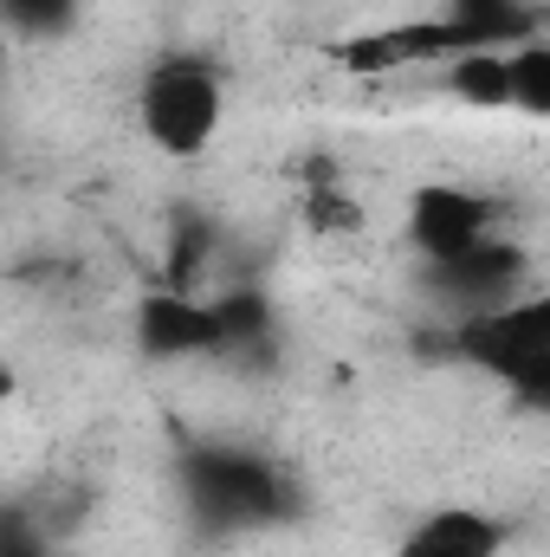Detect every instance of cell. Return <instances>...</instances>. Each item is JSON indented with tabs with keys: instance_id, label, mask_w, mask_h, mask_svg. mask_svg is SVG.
Returning <instances> with one entry per match:
<instances>
[{
	"instance_id": "6da1fadb",
	"label": "cell",
	"mask_w": 550,
	"mask_h": 557,
	"mask_svg": "<svg viewBox=\"0 0 550 557\" xmlns=\"http://www.w3.org/2000/svg\"><path fill=\"white\" fill-rule=\"evenodd\" d=\"M221 124H227V78H221V65H214L208 52L168 46V52H155V59L142 65L137 131L155 143L162 156H175V162L208 156L214 137H221Z\"/></svg>"
},
{
	"instance_id": "7a4b0ae2",
	"label": "cell",
	"mask_w": 550,
	"mask_h": 557,
	"mask_svg": "<svg viewBox=\"0 0 550 557\" xmlns=\"http://www.w3.org/2000/svg\"><path fill=\"white\" fill-rule=\"evenodd\" d=\"M453 357L466 370L505 383L525 409L550 416V292H525L486 318H460Z\"/></svg>"
},
{
	"instance_id": "3957f363",
	"label": "cell",
	"mask_w": 550,
	"mask_h": 557,
	"mask_svg": "<svg viewBox=\"0 0 550 557\" xmlns=\"http://www.w3.org/2000/svg\"><path fill=\"white\" fill-rule=\"evenodd\" d=\"M492 227H499V208L466 182H421L409 195V247L421 253V267H447L486 247Z\"/></svg>"
},
{
	"instance_id": "277c9868",
	"label": "cell",
	"mask_w": 550,
	"mask_h": 557,
	"mask_svg": "<svg viewBox=\"0 0 550 557\" xmlns=\"http://www.w3.org/2000/svg\"><path fill=\"white\" fill-rule=\"evenodd\" d=\"M421 285H427V298L447 305L453 318H486V311L525 298V253L492 234L486 247H473V253H460V260H447V267H421Z\"/></svg>"
},
{
	"instance_id": "5b68a950",
	"label": "cell",
	"mask_w": 550,
	"mask_h": 557,
	"mask_svg": "<svg viewBox=\"0 0 550 557\" xmlns=\"http://www.w3.org/2000/svg\"><path fill=\"white\" fill-rule=\"evenodd\" d=\"M137 350L155 363H195V357H227L221 311L214 298H195L182 285H162L137 305Z\"/></svg>"
},
{
	"instance_id": "8992f818",
	"label": "cell",
	"mask_w": 550,
	"mask_h": 557,
	"mask_svg": "<svg viewBox=\"0 0 550 557\" xmlns=\"http://www.w3.org/2000/svg\"><path fill=\"white\" fill-rule=\"evenodd\" d=\"M195 506L214 519V525H266L273 519V499H278V480L266 460L253 454H208L195 467Z\"/></svg>"
},
{
	"instance_id": "52a82bcc",
	"label": "cell",
	"mask_w": 550,
	"mask_h": 557,
	"mask_svg": "<svg viewBox=\"0 0 550 557\" xmlns=\"http://www.w3.org/2000/svg\"><path fill=\"white\" fill-rule=\"evenodd\" d=\"M512 525L486 506H434L396 539V557H505Z\"/></svg>"
},
{
	"instance_id": "ba28073f",
	"label": "cell",
	"mask_w": 550,
	"mask_h": 557,
	"mask_svg": "<svg viewBox=\"0 0 550 557\" xmlns=\"http://www.w3.org/2000/svg\"><path fill=\"white\" fill-rule=\"evenodd\" d=\"M440 20L453 26L460 52H479V46H518L532 39V7L525 0H447Z\"/></svg>"
},
{
	"instance_id": "9c48e42d",
	"label": "cell",
	"mask_w": 550,
	"mask_h": 557,
	"mask_svg": "<svg viewBox=\"0 0 550 557\" xmlns=\"http://www.w3.org/2000/svg\"><path fill=\"white\" fill-rule=\"evenodd\" d=\"M440 91L466 111H512V85H505V46H479L440 65Z\"/></svg>"
},
{
	"instance_id": "30bf717a",
	"label": "cell",
	"mask_w": 550,
	"mask_h": 557,
	"mask_svg": "<svg viewBox=\"0 0 550 557\" xmlns=\"http://www.w3.org/2000/svg\"><path fill=\"white\" fill-rule=\"evenodd\" d=\"M505 85H512V111L532 117V124H550V39H518L505 46Z\"/></svg>"
},
{
	"instance_id": "8fae6325",
	"label": "cell",
	"mask_w": 550,
	"mask_h": 557,
	"mask_svg": "<svg viewBox=\"0 0 550 557\" xmlns=\"http://www.w3.org/2000/svg\"><path fill=\"white\" fill-rule=\"evenodd\" d=\"M221 311V337H227V357H253L266 337H273V305L260 292H221L214 298Z\"/></svg>"
},
{
	"instance_id": "7c38bea8",
	"label": "cell",
	"mask_w": 550,
	"mask_h": 557,
	"mask_svg": "<svg viewBox=\"0 0 550 557\" xmlns=\"http://www.w3.org/2000/svg\"><path fill=\"white\" fill-rule=\"evenodd\" d=\"M78 7L85 0H7V20H13V33H59L78 20Z\"/></svg>"
},
{
	"instance_id": "4fadbf2b",
	"label": "cell",
	"mask_w": 550,
	"mask_h": 557,
	"mask_svg": "<svg viewBox=\"0 0 550 557\" xmlns=\"http://www.w3.org/2000/svg\"><path fill=\"white\" fill-rule=\"evenodd\" d=\"M0 557H52V525H33V512H26V506H13V512H7Z\"/></svg>"
},
{
	"instance_id": "5bb4252c",
	"label": "cell",
	"mask_w": 550,
	"mask_h": 557,
	"mask_svg": "<svg viewBox=\"0 0 550 557\" xmlns=\"http://www.w3.org/2000/svg\"><path fill=\"white\" fill-rule=\"evenodd\" d=\"M311 221H324V234H350V227H363V208L357 201H343L330 182L311 195Z\"/></svg>"
}]
</instances>
